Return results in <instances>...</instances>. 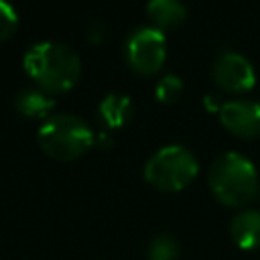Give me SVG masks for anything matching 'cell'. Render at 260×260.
<instances>
[{
    "instance_id": "7",
    "label": "cell",
    "mask_w": 260,
    "mask_h": 260,
    "mask_svg": "<svg viewBox=\"0 0 260 260\" xmlns=\"http://www.w3.org/2000/svg\"><path fill=\"white\" fill-rule=\"evenodd\" d=\"M221 124L238 136L260 134V102L250 98L225 100L219 108Z\"/></svg>"
},
{
    "instance_id": "15",
    "label": "cell",
    "mask_w": 260,
    "mask_h": 260,
    "mask_svg": "<svg viewBox=\"0 0 260 260\" xmlns=\"http://www.w3.org/2000/svg\"><path fill=\"white\" fill-rule=\"evenodd\" d=\"M221 104H223V102H215V95H207V98H205V106L211 108V110H217V112H219Z\"/></svg>"
},
{
    "instance_id": "4",
    "label": "cell",
    "mask_w": 260,
    "mask_h": 260,
    "mask_svg": "<svg viewBox=\"0 0 260 260\" xmlns=\"http://www.w3.org/2000/svg\"><path fill=\"white\" fill-rule=\"evenodd\" d=\"M199 171L195 154L183 144H167L158 148L144 165V179L162 191H179L187 187Z\"/></svg>"
},
{
    "instance_id": "9",
    "label": "cell",
    "mask_w": 260,
    "mask_h": 260,
    "mask_svg": "<svg viewBox=\"0 0 260 260\" xmlns=\"http://www.w3.org/2000/svg\"><path fill=\"white\" fill-rule=\"evenodd\" d=\"M14 106L20 114L24 116H35V118H45L49 116V112L55 108V100L51 95H47L45 91L41 89H35V87H26L22 89L16 100H14Z\"/></svg>"
},
{
    "instance_id": "12",
    "label": "cell",
    "mask_w": 260,
    "mask_h": 260,
    "mask_svg": "<svg viewBox=\"0 0 260 260\" xmlns=\"http://www.w3.org/2000/svg\"><path fill=\"white\" fill-rule=\"evenodd\" d=\"M179 254V242L171 234H160L148 244V260H177Z\"/></svg>"
},
{
    "instance_id": "3",
    "label": "cell",
    "mask_w": 260,
    "mask_h": 260,
    "mask_svg": "<svg viewBox=\"0 0 260 260\" xmlns=\"http://www.w3.org/2000/svg\"><path fill=\"white\" fill-rule=\"evenodd\" d=\"M39 144L57 160H71L93 144V132L85 120L75 114H55L39 130Z\"/></svg>"
},
{
    "instance_id": "8",
    "label": "cell",
    "mask_w": 260,
    "mask_h": 260,
    "mask_svg": "<svg viewBox=\"0 0 260 260\" xmlns=\"http://www.w3.org/2000/svg\"><path fill=\"white\" fill-rule=\"evenodd\" d=\"M230 234L240 248L260 246V211L250 207L238 211L230 221Z\"/></svg>"
},
{
    "instance_id": "2",
    "label": "cell",
    "mask_w": 260,
    "mask_h": 260,
    "mask_svg": "<svg viewBox=\"0 0 260 260\" xmlns=\"http://www.w3.org/2000/svg\"><path fill=\"white\" fill-rule=\"evenodd\" d=\"M207 181L215 197L228 205H240L258 193V171L250 156L225 150L213 158Z\"/></svg>"
},
{
    "instance_id": "11",
    "label": "cell",
    "mask_w": 260,
    "mask_h": 260,
    "mask_svg": "<svg viewBox=\"0 0 260 260\" xmlns=\"http://www.w3.org/2000/svg\"><path fill=\"white\" fill-rule=\"evenodd\" d=\"M146 12L158 26H175L185 20L187 6L179 0H152L148 2Z\"/></svg>"
},
{
    "instance_id": "16",
    "label": "cell",
    "mask_w": 260,
    "mask_h": 260,
    "mask_svg": "<svg viewBox=\"0 0 260 260\" xmlns=\"http://www.w3.org/2000/svg\"><path fill=\"white\" fill-rule=\"evenodd\" d=\"M98 142H100L102 146H110V144L114 142V138H112V136H110L108 132H102V134L98 136Z\"/></svg>"
},
{
    "instance_id": "6",
    "label": "cell",
    "mask_w": 260,
    "mask_h": 260,
    "mask_svg": "<svg viewBox=\"0 0 260 260\" xmlns=\"http://www.w3.org/2000/svg\"><path fill=\"white\" fill-rule=\"evenodd\" d=\"M211 75L215 83L228 91H248L256 83V69L252 61L234 49H223L215 57Z\"/></svg>"
},
{
    "instance_id": "10",
    "label": "cell",
    "mask_w": 260,
    "mask_h": 260,
    "mask_svg": "<svg viewBox=\"0 0 260 260\" xmlns=\"http://www.w3.org/2000/svg\"><path fill=\"white\" fill-rule=\"evenodd\" d=\"M130 112H132V102L128 95L108 93L100 104V116L104 124L110 128H118L126 124V120L130 118Z\"/></svg>"
},
{
    "instance_id": "14",
    "label": "cell",
    "mask_w": 260,
    "mask_h": 260,
    "mask_svg": "<svg viewBox=\"0 0 260 260\" xmlns=\"http://www.w3.org/2000/svg\"><path fill=\"white\" fill-rule=\"evenodd\" d=\"M16 24H18V14H16V10H14L8 2L0 0V41H2V39H8V37L14 32Z\"/></svg>"
},
{
    "instance_id": "1",
    "label": "cell",
    "mask_w": 260,
    "mask_h": 260,
    "mask_svg": "<svg viewBox=\"0 0 260 260\" xmlns=\"http://www.w3.org/2000/svg\"><path fill=\"white\" fill-rule=\"evenodd\" d=\"M24 69L45 91L61 93L75 85L81 63L79 55L69 45L41 41L26 51Z\"/></svg>"
},
{
    "instance_id": "13",
    "label": "cell",
    "mask_w": 260,
    "mask_h": 260,
    "mask_svg": "<svg viewBox=\"0 0 260 260\" xmlns=\"http://www.w3.org/2000/svg\"><path fill=\"white\" fill-rule=\"evenodd\" d=\"M183 91V79L177 73H167L156 83V98L160 102H175Z\"/></svg>"
},
{
    "instance_id": "5",
    "label": "cell",
    "mask_w": 260,
    "mask_h": 260,
    "mask_svg": "<svg viewBox=\"0 0 260 260\" xmlns=\"http://www.w3.org/2000/svg\"><path fill=\"white\" fill-rule=\"evenodd\" d=\"M126 57L138 73H154L167 57V39L160 28L140 26L126 43Z\"/></svg>"
}]
</instances>
